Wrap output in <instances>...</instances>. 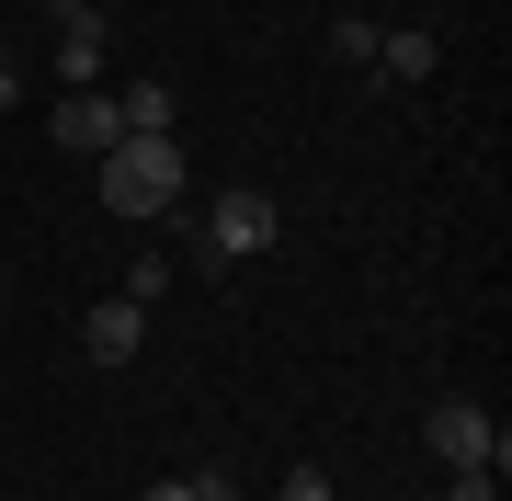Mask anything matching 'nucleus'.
Instances as JSON below:
<instances>
[{
	"label": "nucleus",
	"mask_w": 512,
	"mask_h": 501,
	"mask_svg": "<svg viewBox=\"0 0 512 501\" xmlns=\"http://www.w3.org/2000/svg\"><path fill=\"white\" fill-rule=\"evenodd\" d=\"M92 194H103V217H126V228L171 217V205H183V137H114Z\"/></svg>",
	"instance_id": "obj_1"
},
{
	"label": "nucleus",
	"mask_w": 512,
	"mask_h": 501,
	"mask_svg": "<svg viewBox=\"0 0 512 501\" xmlns=\"http://www.w3.org/2000/svg\"><path fill=\"white\" fill-rule=\"evenodd\" d=\"M274 228H285L274 194H262V183H228L217 205H205V262H251V251H274Z\"/></svg>",
	"instance_id": "obj_2"
},
{
	"label": "nucleus",
	"mask_w": 512,
	"mask_h": 501,
	"mask_svg": "<svg viewBox=\"0 0 512 501\" xmlns=\"http://www.w3.org/2000/svg\"><path fill=\"white\" fill-rule=\"evenodd\" d=\"M421 445H433L444 467H512V433L490 422L478 399H433V422H421Z\"/></svg>",
	"instance_id": "obj_3"
},
{
	"label": "nucleus",
	"mask_w": 512,
	"mask_h": 501,
	"mask_svg": "<svg viewBox=\"0 0 512 501\" xmlns=\"http://www.w3.org/2000/svg\"><path fill=\"white\" fill-rule=\"evenodd\" d=\"M46 137H57V149H80V160H103L114 137H126V126H114V92H57Z\"/></svg>",
	"instance_id": "obj_4"
},
{
	"label": "nucleus",
	"mask_w": 512,
	"mask_h": 501,
	"mask_svg": "<svg viewBox=\"0 0 512 501\" xmlns=\"http://www.w3.org/2000/svg\"><path fill=\"white\" fill-rule=\"evenodd\" d=\"M137 342H148V308L137 297H103L92 319H80V353H92V365H137Z\"/></svg>",
	"instance_id": "obj_5"
},
{
	"label": "nucleus",
	"mask_w": 512,
	"mask_h": 501,
	"mask_svg": "<svg viewBox=\"0 0 512 501\" xmlns=\"http://www.w3.org/2000/svg\"><path fill=\"white\" fill-rule=\"evenodd\" d=\"M433 69H444L433 23H387V35H376V80H399V92H410V80H433Z\"/></svg>",
	"instance_id": "obj_6"
},
{
	"label": "nucleus",
	"mask_w": 512,
	"mask_h": 501,
	"mask_svg": "<svg viewBox=\"0 0 512 501\" xmlns=\"http://www.w3.org/2000/svg\"><path fill=\"white\" fill-rule=\"evenodd\" d=\"M171 114H183L171 80H126V92H114V126H126V137H171Z\"/></svg>",
	"instance_id": "obj_7"
},
{
	"label": "nucleus",
	"mask_w": 512,
	"mask_h": 501,
	"mask_svg": "<svg viewBox=\"0 0 512 501\" xmlns=\"http://www.w3.org/2000/svg\"><path fill=\"white\" fill-rule=\"evenodd\" d=\"M376 35H387V23H365V12H342V23H330V57H342V69H376Z\"/></svg>",
	"instance_id": "obj_8"
},
{
	"label": "nucleus",
	"mask_w": 512,
	"mask_h": 501,
	"mask_svg": "<svg viewBox=\"0 0 512 501\" xmlns=\"http://www.w3.org/2000/svg\"><path fill=\"white\" fill-rule=\"evenodd\" d=\"M160 285H171V251H126V297L148 308V297H160Z\"/></svg>",
	"instance_id": "obj_9"
},
{
	"label": "nucleus",
	"mask_w": 512,
	"mask_h": 501,
	"mask_svg": "<svg viewBox=\"0 0 512 501\" xmlns=\"http://www.w3.org/2000/svg\"><path fill=\"white\" fill-rule=\"evenodd\" d=\"M433 501H501V467H456V479H444Z\"/></svg>",
	"instance_id": "obj_10"
},
{
	"label": "nucleus",
	"mask_w": 512,
	"mask_h": 501,
	"mask_svg": "<svg viewBox=\"0 0 512 501\" xmlns=\"http://www.w3.org/2000/svg\"><path fill=\"white\" fill-rule=\"evenodd\" d=\"M274 501H330V467H285V490Z\"/></svg>",
	"instance_id": "obj_11"
},
{
	"label": "nucleus",
	"mask_w": 512,
	"mask_h": 501,
	"mask_svg": "<svg viewBox=\"0 0 512 501\" xmlns=\"http://www.w3.org/2000/svg\"><path fill=\"white\" fill-rule=\"evenodd\" d=\"M183 479H194V501H239V479H228V467H183Z\"/></svg>",
	"instance_id": "obj_12"
},
{
	"label": "nucleus",
	"mask_w": 512,
	"mask_h": 501,
	"mask_svg": "<svg viewBox=\"0 0 512 501\" xmlns=\"http://www.w3.org/2000/svg\"><path fill=\"white\" fill-rule=\"evenodd\" d=\"M137 501H194V479H148V490H137Z\"/></svg>",
	"instance_id": "obj_13"
},
{
	"label": "nucleus",
	"mask_w": 512,
	"mask_h": 501,
	"mask_svg": "<svg viewBox=\"0 0 512 501\" xmlns=\"http://www.w3.org/2000/svg\"><path fill=\"white\" fill-rule=\"evenodd\" d=\"M421 501H433V490H421Z\"/></svg>",
	"instance_id": "obj_14"
}]
</instances>
